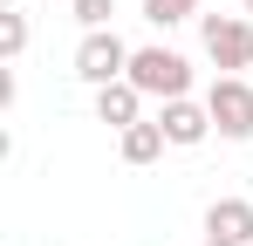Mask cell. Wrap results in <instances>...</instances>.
Instances as JSON below:
<instances>
[{
  "label": "cell",
  "mask_w": 253,
  "mask_h": 246,
  "mask_svg": "<svg viewBox=\"0 0 253 246\" xmlns=\"http://www.w3.org/2000/svg\"><path fill=\"white\" fill-rule=\"evenodd\" d=\"M130 82L151 103H178V96H192V62L178 48H137L130 55Z\"/></svg>",
  "instance_id": "cell-1"
},
{
  "label": "cell",
  "mask_w": 253,
  "mask_h": 246,
  "mask_svg": "<svg viewBox=\"0 0 253 246\" xmlns=\"http://www.w3.org/2000/svg\"><path fill=\"white\" fill-rule=\"evenodd\" d=\"M130 55H137V48H130L117 28H96V35L76 41V76H83L89 89H110V82L130 76Z\"/></svg>",
  "instance_id": "cell-2"
},
{
  "label": "cell",
  "mask_w": 253,
  "mask_h": 246,
  "mask_svg": "<svg viewBox=\"0 0 253 246\" xmlns=\"http://www.w3.org/2000/svg\"><path fill=\"white\" fill-rule=\"evenodd\" d=\"M199 41H206V55L226 76L253 69V21L247 14H199Z\"/></svg>",
  "instance_id": "cell-3"
},
{
  "label": "cell",
  "mask_w": 253,
  "mask_h": 246,
  "mask_svg": "<svg viewBox=\"0 0 253 246\" xmlns=\"http://www.w3.org/2000/svg\"><path fill=\"white\" fill-rule=\"evenodd\" d=\"M206 110H212V130L226 144H247L253 137V82L247 76H219L206 89Z\"/></svg>",
  "instance_id": "cell-4"
},
{
  "label": "cell",
  "mask_w": 253,
  "mask_h": 246,
  "mask_svg": "<svg viewBox=\"0 0 253 246\" xmlns=\"http://www.w3.org/2000/svg\"><path fill=\"white\" fill-rule=\"evenodd\" d=\"M158 123H165L171 151H192V144H206V137H212V110H206V103H192V96L158 103Z\"/></svg>",
  "instance_id": "cell-5"
},
{
  "label": "cell",
  "mask_w": 253,
  "mask_h": 246,
  "mask_svg": "<svg viewBox=\"0 0 253 246\" xmlns=\"http://www.w3.org/2000/svg\"><path fill=\"white\" fill-rule=\"evenodd\" d=\"M96 123H110V130H130V123H144V89L137 82H110V89H96Z\"/></svg>",
  "instance_id": "cell-6"
},
{
  "label": "cell",
  "mask_w": 253,
  "mask_h": 246,
  "mask_svg": "<svg viewBox=\"0 0 253 246\" xmlns=\"http://www.w3.org/2000/svg\"><path fill=\"white\" fill-rule=\"evenodd\" d=\"M206 233L212 240H233V246H253V199H212L206 205Z\"/></svg>",
  "instance_id": "cell-7"
},
{
  "label": "cell",
  "mask_w": 253,
  "mask_h": 246,
  "mask_svg": "<svg viewBox=\"0 0 253 246\" xmlns=\"http://www.w3.org/2000/svg\"><path fill=\"white\" fill-rule=\"evenodd\" d=\"M165 123L158 117H144V123H130V130H117V151H124V164H158L165 158Z\"/></svg>",
  "instance_id": "cell-8"
},
{
  "label": "cell",
  "mask_w": 253,
  "mask_h": 246,
  "mask_svg": "<svg viewBox=\"0 0 253 246\" xmlns=\"http://www.w3.org/2000/svg\"><path fill=\"white\" fill-rule=\"evenodd\" d=\"M206 0H144V21L151 28H178V21H199Z\"/></svg>",
  "instance_id": "cell-9"
},
{
  "label": "cell",
  "mask_w": 253,
  "mask_h": 246,
  "mask_svg": "<svg viewBox=\"0 0 253 246\" xmlns=\"http://www.w3.org/2000/svg\"><path fill=\"white\" fill-rule=\"evenodd\" d=\"M0 55H7V62L28 55V14H21V7H0Z\"/></svg>",
  "instance_id": "cell-10"
},
{
  "label": "cell",
  "mask_w": 253,
  "mask_h": 246,
  "mask_svg": "<svg viewBox=\"0 0 253 246\" xmlns=\"http://www.w3.org/2000/svg\"><path fill=\"white\" fill-rule=\"evenodd\" d=\"M69 14L83 21V35H96V28H110V14H117V0H69Z\"/></svg>",
  "instance_id": "cell-11"
},
{
  "label": "cell",
  "mask_w": 253,
  "mask_h": 246,
  "mask_svg": "<svg viewBox=\"0 0 253 246\" xmlns=\"http://www.w3.org/2000/svg\"><path fill=\"white\" fill-rule=\"evenodd\" d=\"M199 246H233V240H212V233H206V240H199Z\"/></svg>",
  "instance_id": "cell-12"
},
{
  "label": "cell",
  "mask_w": 253,
  "mask_h": 246,
  "mask_svg": "<svg viewBox=\"0 0 253 246\" xmlns=\"http://www.w3.org/2000/svg\"><path fill=\"white\" fill-rule=\"evenodd\" d=\"M240 7H247V21H253V0H240Z\"/></svg>",
  "instance_id": "cell-13"
}]
</instances>
